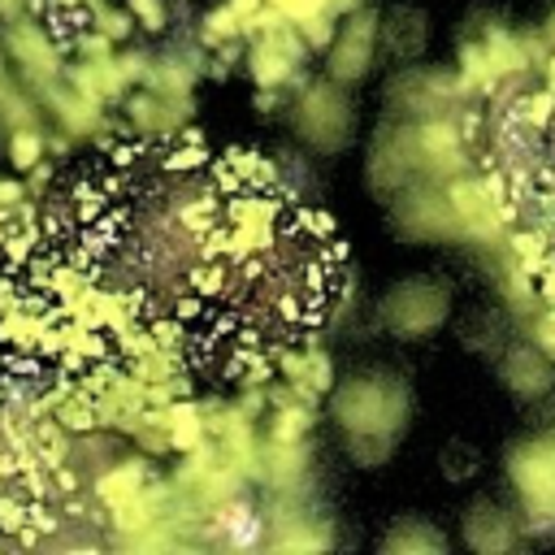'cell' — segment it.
Returning a JSON list of instances; mask_svg holds the SVG:
<instances>
[{
  "instance_id": "6da1fadb",
  "label": "cell",
  "mask_w": 555,
  "mask_h": 555,
  "mask_svg": "<svg viewBox=\"0 0 555 555\" xmlns=\"http://www.w3.org/2000/svg\"><path fill=\"white\" fill-rule=\"evenodd\" d=\"M408 408H412L408 390L395 377H356L334 399V412H338L343 429L351 434L360 464H377L390 455V442L408 425Z\"/></svg>"
},
{
  "instance_id": "2e32d148",
  "label": "cell",
  "mask_w": 555,
  "mask_h": 555,
  "mask_svg": "<svg viewBox=\"0 0 555 555\" xmlns=\"http://www.w3.org/2000/svg\"><path fill=\"white\" fill-rule=\"evenodd\" d=\"M0 9H4V13H9V9H17V0H0Z\"/></svg>"
},
{
  "instance_id": "7c38bea8",
  "label": "cell",
  "mask_w": 555,
  "mask_h": 555,
  "mask_svg": "<svg viewBox=\"0 0 555 555\" xmlns=\"http://www.w3.org/2000/svg\"><path fill=\"white\" fill-rule=\"evenodd\" d=\"M100 494H104V503L108 507H126V503H139V468L134 464H126V468H117V473H108L104 481H100Z\"/></svg>"
},
{
  "instance_id": "8fae6325",
  "label": "cell",
  "mask_w": 555,
  "mask_h": 555,
  "mask_svg": "<svg viewBox=\"0 0 555 555\" xmlns=\"http://www.w3.org/2000/svg\"><path fill=\"white\" fill-rule=\"evenodd\" d=\"M416 147L434 160V165H455L460 160V143H455V130L451 126H442V121H434V126H425L421 134H416Z\"/></svg>"
},
{
  "instance_id": "9c48e42d",
  "label": "cell",
  "mask_w": 555,
  "mask_h": 555,
  "mask_svg": "<svg viewBox=\"0 0 555 555\" xmlns=\"http://www.w3.org/2000/svg\"><path fill=\"white\" fill-rule=\"evenodd\" d=\"M451 204L442 208V204H434L429 195H416L412 204H403V212H399V225L408 230V234H421V238H434V234H447L451 230Z\"/></svg>"
},
{
  "instance_id": "9a60e30c",
  "label": "cell",
  "mask_w": 555,
  "mask_h": 555,
  "mask_svg": "<svg viewBox=\"0 0 555 555\" xmlns=\"http://www.w3.org/2000/svg\"><path fill=\"white\" fill-rule=\"evenodd\" d=\"M13 152H17V165H30V156L39 152V143H35L30 134H17V147H13Z\"/></svg>"
},
{
  "instance_id": "30bf717a",
  "label": "cell",
  "mask_w": 555,
  "mask_h": 555,
  "mask_svg": "<svg viewBox=\"0 0 555 555\" xmlns=\"http://www.w3.org/2000/svg\"><path fill=\"white\" fill-rule=\"evenodd\" d=\"M382 551H447V538L421 520H403L390 529V538L382 542Z\"/></svg>"
},
{
  "instance_id": "ba28073f",
  "label": "cell",
  "mask_w": 555,
  "mask_h": 555,
  "mask_svg": "<svg viewBox=\"0 0 555 555\" xmlns=\"http://www.w3.org/2000/svg\"><path fill=\"white\" fill-rule=\"evenodd\" d=\"M447 204H451V217H455V225H464L468 234H494L499 230V204L490 199V191L481 186V182H455L451 191H447Z\"/></svg>"
},
{
  "instance_id": "52a82bcc",
  "label": "cell",
  "mask_w": 555,
  "mask_h": 555,
  "mask_svg": "<svg viewBox=\"0 0 555 555\" xmlns=\"http://www.w3.org/2000/svg\"><path fill=\"white\" fill-rule=\"evenodd\" d=\"M503 382H507V390H516L520 399L546 395L551 382H555L551 356H546L542 347H512V351L503 356Z\"/></svg>"
},
{
  "instance_id": "277c9868",
  "label": "cell",
  "mask_w": 555,
  "mask_h": 555,
  "mask_svg": "<svg viewBox=\"0 0 555 555\" xmlns=\"http://www.w3.org/2000/svg\"><path fill=\"white\" fill-rule=\"evenodd\" d=\"M299 126L321 147H338L351 134V108H347V100L334 87H312L304 108H299Z\"/></svg>"
},
{
  "instance_id": "5b68a950",
  "label": "cell",
  "mask_w": 555,
  "mask_h": 555,
  "mask_svg": "<svg viewBox=\"0 0 555 555\" xmlns=\"http://www.w3.org/2000/svg\"><path fill=\"white\" fill-rule=\"evenodd\" d=\"M464 542L481 555H499V551H512L516 546V520L499 507V503H473L468 516H464Z\"/></svg>"
},
{
  "instance_id": "8992f818",
  "label": "cell",
  "mask_w": 555,
  "mask_h": 555,
  "mask_svg": "<svg viewBox=\"0 0 555 555\" xmlns=\"http://www.w3.org/2000/svg\"><path fill=\"white\" fill-rule=\"evenodd\" d=\"M373 43H377V17L373 13L351 17V26L338 35V43L330 52V74L334 78H360L373 61Z\"/></svg>"
},
{
  "instance_id": "3957f363",
  "label": "cell",
  "mask_w": 555,
  "mask_h": 555,
  "mask_svg": "<svg viewBox=\"0 0 555 555\" xmlns=\"http://www.w3.org/2000/svg\"><path fill=\"white\" fill-rule=\"evenodd\" d=\"M447 308H451V295H447L442 282H434V278H408V282H399L382 299V325L390 334H399V338H421V334H429V330L442 325Z\"/></svg>"
},
{
  "instance_id": "5bb4252c",
  "label": "cell",
  "mask_w": 555,
  "mask_h": 555,
  "mask_svg": "<svg viewBox=\"0 0 555 555\" xmlns=\"http://www.w3.org/2000/svg\"><path fill=\"white\" fill-rule=\"evenodd\" d=\"M442 473H447L451 481H460V477L477 473V451H473V447H464V442H451V447H447V455H442Z\"/></svg>"
},
{
  "instance_id": "7a4b0ae2",
  "label": "cell",
  "mask_w": 555,
  "mask_h": 555,
  "mask_svg": "<svg viewBox=\"0 0 555 555\" xmlns=\"http://www.w3.org/2000/svg\"><path fill=\"white\" fill-rule=\"evenodd\" d=\"M507 473H512V481H516V490L533 516V529L555 525V429L520 442L507 455Z\"/></svg>"
},
{
  "instance_id": "4fadbf2b",
  "label": "cell",
  "mask_w": 555,
  "mask_h": 555,
  "mask_svg": "<svg viewBox=\"0 0 555 555\" xmlns=\"http://www.w3.org/2000/svg\"><path fill=\"white\" fill-rule=\"evenodd\" d=\"M273 4H278L286 17L304 22L308 30L317 26V39H312V43H321V39H325V4H330V0H273Z\"/></svg>"
}]
</instances>
